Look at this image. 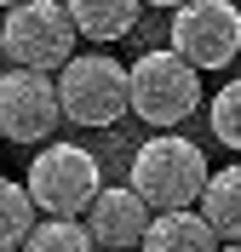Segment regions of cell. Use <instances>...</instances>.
Listing matches in <instances>:
<instances>
[{
  "instance_id": "6da1fadb",
  "label": "cell",
  "mask_w": 241,
  "mask_h": 252,
  "mask_svg": "<svg viewBox=\"0 0 241 252\" xmlns=\"http://www.w3.org/2000/svg\"><path fill=\"white\" fill-rule=\"evenodd\" d=\"M207 178H212V166L201 155V143L178 138V132H155L149 143H138L127 189L149 206V218H155V212H195Z\"/></svg>"
},
{
  "instance_id": "7a4b0ae2",
  "label": "cell",
  "mask_w": 241,
  "mask_h": 252,
  "mask_svg": "<svg viewBox=\"0 0 241 252\" xmlns=\"http://www.w3.org/2000/svg\"><path fill=\"white\" fill-rule=\"evenodd\" d=\"M75 23H69L64 0H23L6 12L0 23V58H12V69H34V75H52L75 58Z\"/></svg>"
},
{
  "instance_id": "3957f363",
  "label": "cell",
  "mask_w": 241,
  "mask_h": 252,
  "mask_svg": "<svg viewBox=\"0 0 241 252\" xmlns=\"http://www.w3.org/2000/svg\"><path fill=\"white\" fill-rule=\"evenodd\" d=\"M127 103L132 115H144L155 132L190 121L201 109V75L178 52H144V58L127 69Z\"/></svg>"
},
{
  "instance_id": "277c9868",
  "label": "cell",
  "mask_w": 241,
  "mask_h": 252,
  "mask_svg": "<svg viewBox=\"0 0 241 252\" xmlns=\"http://www.w3.org/2000/svg\"><path fill=\"white\" fill-rule=\"evenodd\" d=\"M23 189H29L34 212H46V218H80L92 206V195L103 189V172H98L92 149H80V143H46L29 160Z\"/></svg>"
},
{
  "instance_id": "5b68a950",
  "label": "cell",
  "mask_w": 241,
  "mask_h": 252,
  "mask_svg": "<svg viewBox=\"0 0 241 252\" xmlns=\"http://www.w3.org/2000/svg\"><path fill=\"white\" fill-rule=\"evenodd\" d=\"M58 109L75 126H115L121 115H132L127 69L109 52H75L64 63V80H58Z\"/></svg>"
},
{
  "instance_id": "8992f818",
  "label": "cell",
  "mask_w": 241,
  "mask_h": 252,
  "mask_svg": "<svg viewBox=\"0 0 241 252\" xmlns=\"http://www.w3.org/2000/svg\"><path fill=\"white\" fill-rule=\"evenodd\" d=\"M172 52L201 69H224L241 52V6L236 0H184L172 12Z\"/></svg>"
},
{
  "instance_id": "52a82bcc",
  "label": "cell",
  "mask_w": 241,
  "mask_h": 252,
  "mask_svg": "<svg viewBox=\"0 0 241 252\" xmlns=\"http://www.w3.org/2000/svg\"><path fill=\"white\" fill-rule=\"evenodd\" d=\"M58 80L34 69H0V138L12 143H46L58 132Z\"/></svg>"
},
{
  "instance_id": "ba28073f",
  "label": "cell",
  "mask_w": 241,
  "mask_h": 252,
  "mask_svg": "<svg viewBox=\"0 0 241 252\" xmlns=\"http://www.w3.org/2000/svg\"><path fill=\"white\" fill-rule=\"evenodd\" d=\"M80 223H86V235H92L98 252H138V241L149 229V206L132 189H98Z\"/></svg>"
},
{
  "instance_id": "9c48e42d",
  "label": "cell",
  "mask_w": 241,
  "mask_h": 252,
  "mask_svg": "<svg viewBox=\"0 0 241 252\" xmlns=\"http://www.w3.org/2000/svg\"><path fill=\"white\" fill-rule=\"evenodd\" d=\"M224 241L207 229L201 212H155L138 241V252H218Z\"/></svg>"
},
{
  "instance_id": "30bf717a",
  "label": "cell",
  "mask_w": 241,
  "mask_h": 252,
  "mask_svg": "<svg viewBox=\"0 0 241 252\" xmlns=\"http://www.w3.org/2000/svg\"><path fill=\"white\" fill-rule=\"evenodd\" d=\"M69 23H75V34H86V40H98V46H109V40H121V34H132V23H138V12H144V0H64Z\"/></svg>"
},
{
  "instance_id": "8fae6325",
  "label": "cell",
  "mask_w": 241,
  "mask_h": 252,
  "mask_svg": "<svg viewBox=\"0 0 241 252\" xmlns=\"http://www.w3.org/2000/svg\"><path fill=\"white\" fill-rule=\"evenodd\" d=\"M201 218L218 241H241V166H224V172H212L207 189H201Z\"/></svg>"
},
{
  "instance_id": "7c38bea8",
  "label": "cell",
  "mask_w": 241,
  "mask_h": 252,
  "mask_svg": "<svg viewBox=\"0 0 241 252\" xmlns=\"http://www.w3.org/2000/svg\"><path fill=\"white\" fill-rule=\"evenodd\" d=\"M34 229V201L29 189L12 184V178H0V252H17L23 241H29Z\"/></svg>"
},
{
  "instance_id": "4fadbf2b",
  "label": "cell",
  "mask_w": 241,
  "mask_h": 252,
  "mask_svg": "<svg viewBox=\"0 0 241 252\" xmlns=\"http://www.w3.org/2000/svg\"><path fill=\"white\" fill-rule=\"evenodd\" d=\"M17 252H98V247H92V235H86L80 218H46V223L29 229V241Z\"/></svg>"
},
{
  "instance_id": "5bb4252c",
  "label": "cell",
  "mask_w": 241,
  "mask_h": 252,
  "mask_svg": "<svg viewBox=\"0 0 241 252\" xmlns=\"http://www.w3.org/2000/svg\"><path fill=\"white\" fill-rule=\"evenodd\" d=\"M207 121H212V138L224 143V149H236V155H241V80H230L224 92L212 97Z\"/></svg>"
},
{
  "instance_id": "9a60e30c",
  "label": "cell",
  "mask_w": 241,
  "mask_h": 252,
  "mask_svg": "<svg viewBox=\"0 0 241 252\" xmlns=\"http://www.w3.org/2000/svg\"><path fill=\"white\" fill-rule=\"evenodd\" d=\"M144 6H172V12H178V6H184V0H144Z\"/></svg>"
},
{
  "instance_id": "2e32d148",
  "label": "cell",
  "mask_w": 241,
  "mask_h": 252,
  "mask_svg": "<svg viewBox=\"0 0 241 252\" xmlns=\"http://www.w3.org/2000/svg\"><path fill=\"white\" fill-rule=\"evenodd\" d=\"M218 252H241V241H230V247H218Z\"/></svg>"
},
{
  "instance_id": "e0dca14e",
  "label": "cell",
  "mask_w": 241,
  "mask_h": 252,
  "mask_svg": "<svg viewBox=\"0 0 241 252\" xmlns=\"http://www.w3.org/2000/svg\"><path fill=\"white\" fill-rule=\"evenodd\" d=\"M0 6H6V12H12V6H23V0H0Z\"/></svg>"
}]
</instances>
